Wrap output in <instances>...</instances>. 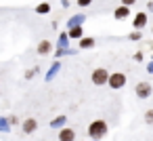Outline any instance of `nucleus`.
<instances>
[{
	"mask_svg": "<svg viewBox=\"0 0 153 141\" xmlns=\"http://www.w3.org/2000/svg\"><path fill=\"white\" fill-rule=\"evenodd\" d=\"M145 23H147V13H138V15L134 17V23H132V26H134L136 30H143Z\"/></svg>",
	"mask_w": 153,
	"mask_h": 141,
	"instance_id": "obj_7",
	"label": "nucleus"
},
{
	"mask_svg": "<svg viewBox=\"0 0 153 141\" xmlns=\"http://www.w3.org/2000/svg\"><path fill=\"white\" fill-rule=\"evenodd\" d=\"M128 15H130V9H128V7H117V9H115V13H113V17H115V19H120V21H122V19H126Z\"/></svg>",
	"mask_w": 153,
	"mask_h": 141,
	"instance_id": "obj_8",
	"label": "nucleus"
},
{
	"mask_svg": "<svg viewBox=\"0 0 153 141\" xmlns=\"http://www.w3.org/2000/svg\"><path fill=\"white\" fill-rule=\"evenodd\" d=\"M88 137L90 139H103L107 133H109V126H107V122L105 120H94V122H90L88 124Z\"/></svg>",
	"mask_w": 153,
	"mask_h": 141,
	"instance_id": "obj_1",
	"label": "nucleus"
},
{
	"mask_svg": "<svg viewBox=\"0 0 153 141\" xmlns=\"http://www.w3.org/2000/svg\"><path fill=\"white\" fill-rule=\"evenodd\" d=\"M134 2H136V0H122V7H128V9H130Z\"/></svg>",
	"mask_w": 153,
	"mask_h": 141,
	"instance_id": "obj_15",
	"label": "nucleus"
},
{
	"mask_svg": "<svg viewBox=\"0 0 153 141\" xmlns=\"http://www.w3.org/2000/svg\"><path fill=\"white\" fill-rule=\"evenodd\" d=\"M94 46V40L92 38H82L80 40V49H92Z\"/></svg>",
	"mask_w": 153,
	"mask_h": 141,
	"instance_id": "obj_10",
	"label": "nucleus"
},
{
	"mask_svg": "<svg viewBox=\"0 0 153 141\" xmlns=\"http://www.w3.org/2000/svg\"><path fill=\"white\" fill-rule=\"evenodd\" d=\"M92 84L94 86H103V84H107V78H109V72L105 70V68H97L94 72H92Z\"/></svg>",
	"mask_w": 153,
	"mask_h": 141,
	"instance_id": "obj_3",
	"label": "nucleus"
},
{
	"mask_svg": "<svg viewBox=\"0 0 153 141\" xmlns=\"http://www.w3.org/2000/svg\"><path fill=\"white\" fill-rule=\"evenodd\" d=\"M21 128H23V133H25V135H32V133L38 128V122H36V118H27V120H23Z\"/></svg>",
	"mask_w": 153,
	"mask_h": 141,
	"instance_id": "obj_6",
	"label": "nucleus"
},
{
	"mask_svg": "<svg viewBox=\"0 0 153 141\" xmlns=\"http://www.w3.org/2000/svg\"><path fill=\"white\" fill-rule=\"evenodd\" d=\"M78 4H80V7H90L92 0H78Z\"/></svg>",
	"mask_w": 153,
	"mask_h": 141,
	"instance_id": "obj_14",
	"label": "nucleus"
},
{
	"mask_svg": "<svg viewBox=\"0 0 153 141\" xmlns=\"http://www.w3.org/2000/svg\"><path fill=\"white\" fill-rule=\"evenodd\" d=\"M107 84H109L113 91H120V88H124V86H126V74H124V72H113V74H109V78H107Z\"/></svg>",
	"mask_w": 153,
	"mask_h": 141,
	"instance_id": "obj_2",
	"label": "nucleus"
},
{
	"mask_svg": "<svg viewBox=\"0 0 153 141\" xmlns=\"http://www.w3.org/2000/svg\"><path fill=\"white\" fill-rule=\"evenodd\" d=\"M69 36H71V38H80V36H82V28H80V26L71 28V30H69Z\"/></svg>",
	"mask_w": 153,
	"mask_h": 141,
	"instance_id": "obj_12",
	"label": "nucleus"
},
{
	"mask_svg": "<svg viewBox=\"0 0 153 141\" xmlns=\"http://www.w3.org/2000/svg\"><path fill=\"white\" fill-rule=\"evenodd\" d=\"M51 51H53V44H51L48 40H42V42L38 44V53H40V55H48Z\"/></svg>",
	"mask_w": 153,
	"mask_h": 141,
	"instance_id": "obj_9",
	"label": "nucleus"
},
{
	"mask_svg": "<svg viewBox=\"0 0 153 141\" xmlns=\"http://www.w3.org/2000/svg\"><path fill=\"white\" fill-rule=\"evenodd\" d=\"M59 141H76V130L71 126H65L59 130Z\"/></svg>",
	"mask_w": 153,
	"mask_h": 141,
	"instance_id": "obj_5",
	"label": "nucleus"
},
{
	"mask_svg": "<svg viewBox=\"0 0 153 141\" xmlns=\"http://www.w3.org/2000/svg\"><path fill=\"white\" fill-rule=\"evenodd\" d=\"M134 91H136V97L138 99H147V97H151V84L149 82H138L136 86H134Z\"/></svg>",
	"mask_w": 153,
	"mask_h": 141,
	"instance_id": "obj_4",
	"label": "nucleus"
},
{
	"mask_svg": "<svg viewBox=\"0 0 153 141\" xmlns=\"http://www.w3.org/2000/svg\"><path fill=\"white\" fill-rule=\"evenodd\" d=\"M48 11H51V4L48 2H42V4L36 7V13H48Z\"/></svg>",
	"mask_w": 153,
	"mask_h": 141,
	"instance_id": "obj_11",
	"label": "nucleus"
},
{
	"mask_svg": "<svg viewBox=\"0 0 153 141\" xmlns=\"http://www.w3.org/2000/svg\"><path fill=\"white\" fill-rule=\"evenodd\" d=\"M145 122H147V124H153V110H149V112L145 114Z\"/></svg>",
	"mask_w": 153,
	"mask_h": 141,
	"instance_id": "obj_13",
	"label": "nucleus"
}]
</instances>
